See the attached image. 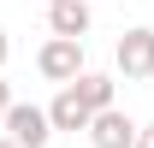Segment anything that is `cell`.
<instances>
[{"label": "cell", "mask_w": 154, "mask_h": 148, "mask_svg": "<svg viewBox=\"0 0 154 148\" xmlns=\"http://www.w3.org/2000/svg\"><path fill=\"white\" fill-rule=\"evenodd\" d=\"M0 130H6L18 148H48V142H54L48 107H30V101H12V107H6V119H0Z\"/></svg>", "instance_id": "obj_1"}, {"label": "cell", "mask_w": 154, "mask_h": 148, "mask_svg": "<svg viewBox=\"0 0 154 148\" xmlns=\"http://www.w3.org/2000/svg\"><path fill=\"white\" fill-rule=\"evenodd\" d=\"M36 71L48 77V83H71L77 71H83V42L77 36H48L36 54Z\"/></svg>", "instance_id": "obj_2"}, {"label": "cell", "mask_w": 154, "mask_h": 148, "mask_svg": "<svg viewBox=\"0 0 154 148\" xmlns=\"http://www.w3.org/2000/svg\"><path fill=\"white\" fill-rule=\"evenodd\" d=\"M113 59H119V77L125 83H142V77H154V30H125L119 36V48H113Z\"/></svg>", "instance_id": "obj_3"}, {"label": "cell", "mask_w": 154, "mask_h": 148, "mask_svg": "<svg viewBox=\"0 0 154 148\" xmlns=\"http://www.w3.org/2000/svg\"><path fill=\"white\" fill-rule=\"evenodd\" d=\"M89 148H131L136 142V125H131V113H119V107H101L89 113Z\"/></svg>", "instance_id": "obj_4"}, {"label": "cell", "mask_w": 154, "mask_h": 148, "mask_svg": "<svg viewBox=\"0 0 154 148\" xmlns=\"http://www.w3.org/2000/svg\"><path fill=\"white\" fill-rule=\"evenodd\" d=\"M89 24H95V12H89V0H54L48 6V30L54 36H89Z\"/></svg>", "instance_id": "obj_5"}, {"label": "cell", "mask_w": 154, "mask_h": 148, "mask_svg": "<svg viewBox=\"0 0 154 148\" xmlns=\"http://www.w3.org/2000/svg\"><path fill=\"white\" fill-rule=\"evenodd\" d=\"M71 95L89 113H101V107H113V77H107V71H77L71 77Z\"/></svg>", "instance_id": "obj_6"}, {"label": "cell", "mask_w": 154, "mask_h": 148, "mask_svg": "<svg viewBox=\"0 0 154 148\" xmlns=\"http://www.w3.org/2000/svg\"><path fill=\"white\" fill-rule=\"evenodd\" d=\"M48 125H54V130H83V125H89V107L71 95V83H59L54 107H48Z\"/></svg>", "instance_id": "obj_7"}, {"label": "cell", "mask_w": 154, "mask_h": 148, "mask_svg": "<svg viewBox=\"0 0 154 148\" xmlns=\"http://www.w3.org/2000/svg\"><path fill=\"white\" fill-rule=\"evenodd\" d=\"M131 148H154V125H136V142Z\"/></svg>", "instance_id": "obj_8"}, {"label": "cell", "mask_w": 154, "mask_h": 148, "mask_svg": "<svg viewBox=\"0 0 154 148\" xmlns=\"http://www.w3.org/2000/svg\"><path fill=\"white\" fill-rule=\"evenodd\" d=\"M6 107H12V89H6V83H0V119H6Z\"/></svg>", "instance_id": "obj_9"}, {"label": "cell", "mask_w": 154, "mask_h": 148, "mask_svg": "<svg viewBox=\"0 0 154 148\" xmlns=\"http://www.w3.org/2000/svg\"><path fill=\"white\" fill-rule=\"evenodd\" d=\"M6 54H12V42H6V30H0V65H6Z\"/></svg>", "instance_id": "obj_10"}, {"label": "cell", "mask_w": 154, "mask_h": 148, "mask_svg": "<svg viewBox=\"0 0 154 148\" xmlns=\"http://www.w3.org/2000/svg\"><path fill=\"white\" fill-rule=\"evenodd\" d=\"M0 148H18V142H12V136H0Z\"/></svg>", "instance_id": "obj_11"}, {"label": "cell", "mask_w": 154, "mask_h": 148, "mask_svg": "<svg viewBox=\"0 0 154 148\" xmlns=\"http://www.w3.org/2000/svg\"><path fill=\"white\" fill-rule=\"evenodd\" d=\"M42 6H54V0H42Z\"/></svg>", "instance_id": "obj_12"}]
</instances>
